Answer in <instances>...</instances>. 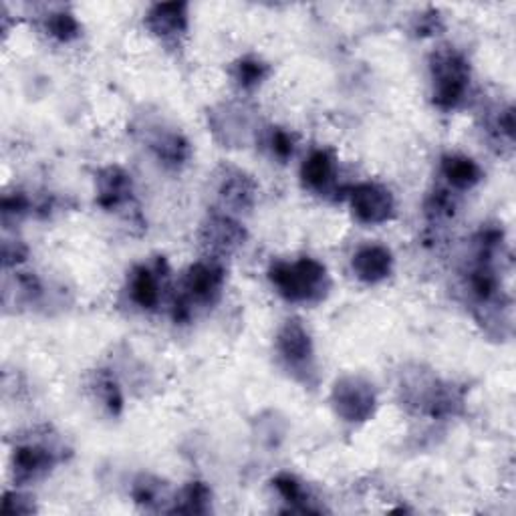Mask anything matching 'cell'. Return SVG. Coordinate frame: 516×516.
<instances>
[{
	"mask_svg": "<svg viewBox=\"0 0 516 516\" xmlns=\"http://www.w3.org/2000/svg\"><path fill=\"white\" fill-rule=\"evenodd\" d=\"M270 280L277 291L293 303L321 301L329 288L327 270L313 258H301L293 265L278 262L270 268Z\"/></svg>",
	"mask_w": 516,
	"mask_h": 516,
	"instance_id": "6da1fadb",
	"label": "cell"
},
{
	"mask_svg": "<svg viewBox=\"0 0 516 516\" xmlns=\"http://www.w3.org/2000/svg\"><path fill=\"white\" fill-rule=\"evenodd\" d=\"M433 73V102L442 110H452L456 107L466 93L470 69L468 63L454 51H440L433 55L432 63Z\"/></svg>",
	"mask_w": 516,
	"mask_h": 516,
	"instance_id": "7a4b0ae2",
	"label": "cell"
},
{
	"mask_svg": "<svg viewBox=\"0 0 516 516\" xmlns=\"http://www.w3.org/2000/svg\"><path fill=\"white\" fill-rule=\"evenodd\" d=\"M333 400L337 405V414L349 422H365L374 414V392L361 379H343L335 385Z\"/></svg>",
	"mask_w": 516,
	"mask_h": 516,
	"instance_id": "3957f363",
	"label": "cell"
},
{
	"mask_svg": "<svg viewBox=\"0 0 516 516\" xmlns=\"http://www.w3.org/2000/svg\"><path fill=\"white\" fill-rule=\"evenodd\" d=\"M353 214L365 224H382L392 219L394 198L389 190L377 184H361L351 192Z\"/></svg>",
	"mask_w": 516,
	"mask_h": 516,
	"instance_id": "277c9868",
	"label": "cell"
},
{
	"mask_svg": "<svg viewBox=\"0 0 516 516\" xmlns=\"http://www.w3.org/2000/svg\"><path fill=\"white\" fill-rule=\"evenodd\" d=\"M224 283V270L214 265V262H198L192 268H190L188 278H186V298L188 305L190 301H200V303H210L212 298L220 293Z\"/></svg>",
	"mask_w": 516,
	"mask_h": 516,
	"instance_id": "5b68a950",
	"label": "cell"
},
{
	"mask_svg": "<svg viewBox=\"0 0 516 516\" xmlns=\"http://www.w3.org/2000/svg\"><path fill=\"white\" fill-rule=\"evenodd\" d=\"M392 252L384 247H377V244L364 247L353 257V270L365 283H379V280H384L392 273Z\"/></svg>",
	"mask_w": 516,
	"mask_h": 516,
	"instance_id": "8992f818",
	"label": "cell"
},
{
	"mask_svg": "<svg viewBox=\"0 0 516 516\" xmlns=\"http://www.w3.org/2000/svg\"><path fill=\"white\" fill-rule=\"evenodd\" d=\"M278 351L291 365H301L313 357L309 333L298 321H288L278 333Z\"/></svg>",
	"mask_w": 516,
	"mask_h": 516,
	"instance_id": "52a82bcc",
	"label": "cell"
},
{
	"mask_svg": "<svg viewBox=\"0 0 516 516\" xmlns=\"http://www.w3.org/2000/svg\"><path fill=\"white\" fill-rule=\"evenodd\" d=\"M131 196V180L120 168L105 170L99 178L97 202L103 208H117Z\"/></svg>",
	"mask_w": 516,
	"mask_h": 516,
	"instance_id": "ba28073f",
	"label": "cell"
},
{
	"mask_svg": "<svg viewBox=\"0 0 516 516\" xmlns=\"http://www.w3.org/2000/svg\"><path fill=\"white\" fill-rule=\"evenodd\" d=\"M15 474L16 480H31L44 474L53 466V452L43 446H23L15 450Z\"/></svg>",
	"mask_w": 516,
	"mask_h": 516,
	"instance_id": "9c48e42d",
	"label": "cell"
},
{
	"mask_svg": "<svg viewBox=\"0 0 516 516\" xmlns=\"http://www.w3.org/2000/svg\"><path fill=\"white\" fill-rule=\"evenodd\" d=\"M335 174V160L329 151L316 150L305 160L301 176L303 182L311 190H323L331 184Z\"/></svg>",
	"mask_w": 516,
	"mask_h": 516,
	"instance_id": "30bf717a",
	"label": "cell"
},
{
	"mask_svg": "<svg viewBox=\"0 0 516 516\" xmlns=\"http://www.w3.org/2000/svg\"><path fill=\"white\" fill-rule=\"evenodd\" d=\"M148 24L156 34H180L186 29V5H160L153 8Z\"/></svg>",
	"mask_w": 516,
	"mask_h": 516,
	"instance_id": "8fae6325",
	"label": "cell"
},
{
	"mask_svg": "<svg viewBox=\"0 0 516 516\" xmlns=\"http://www.w3.org/2000/svg\"><path fill=\"white\" fill-rule=\"evenodd\" d=\"M442 170H443V176L448 178V182L458 190L472 188L474 184L480 182V178H482V171H480L476 161H472L470 158H462V156L443 158Z\"/></svg>",
	"mask_w": 516,
	"mask_h": 516,
	"instance_id": "7c38bea8",
	"label": "cell"
},
{
	"mask_svg": "<svg viewBox=\"0 0 516 516\" xmlns=\"http://www.w3.org/2000/svg\"><path fill=\"white\" fill-rule=\"evenodd\" d=\"M131 297L141 309H153L160 303V285L146 267L135 268L131 277Z\"/></svg>",
	"mask_w": 516,
	"mask_h": 516,
	"instance_id": "4fadbf2b",
	"label": "cell"
},
{
	"mask_svg": "<svg viewBox=\"0 0 516 516\" xmlns=\"http://www.w3.org/2000/svg\"><path fill=\"white\" fill-rule=\"evenodd\" d=\"M210 488L202 482H192L190 484L184 496L182 504L176 506V512H188V514H202L210 509Z\"/></svg>",
	"mask_w": 516,
	"mask_h": 516,
	"instance_id": "5bb4252c",
	"label": "cell"
},
{
	"mask_svg": "<svg viewBox=\"0 0 516 516\" xmlns=\"http://www.w3.org/2000/svg\"><path fill=\"white\" fill-rule=\"evenodd\" d=\"M208 230H210V242L222 248L237 247V244H240L244 239V232L239 229V224H234L226 219L212 220Z\"/></svg>",
	"mask_w": 516,
	"mask_h": 516,
	"instance_id": "9a60e30c",
	"label": "cell"
},
{
	"mask_svg": "<svg viewBox=\"0 0 516 516\" xmlns=\"http://www.w3.org/2000/svg\"><path fill=\"white\" fill-rule=\"evenodd\" d=\"M222 196L234 206H247L252 200V182L244 174L230 176L224 182Z\"/></svg>",
	"mask_w": 516,
	"mask_h": 516,
	"instance_id": "2e32d148",
	"label": "cell"
},
{
	"mask_svg": "<svg viewBox=\"0 0 516 516\" xmlns=\"http://www.w3.org/2000/svg\"><path fill=\"white\" fill-rule=\"evenodd\" d=\"M275 488L280 492V496L285 498L287 502L293 504H303V511L309 512L311 509L305 504V491L303 486L298 484V480L291 474H280L275 478Z\"/></svg>",
	"mask_w": 516,
	"mask_h": 516,
	"instance_id": "e0dca14e",
	"label": "cell"
},
{
	"mask_svg": "<svg viewBox=\"0 0 516 516\" xmlns=\"http://www.w3.org/2000/svg\"><path fill=\"white\" fill-rule=\"evenodd\" d=\"M267 75V65H262L260 61L255 59H244L239 63V69H237V77L240 81V85L244 87H252V85H258L262 79Z\"/></svg>",
	"mask_w": 516,
	"mask_h": 516,
	"instance_id": "ac0fdd59",
	"label": "cell"
},
{
	"mask_svg": "<svg viewBox=\"0 0 516 516\" xmlns=\"http://www.w3.org/2000/svg\"><path fill=\"white\" fill-rule=\"evenodd\" d=\"M49 31H51V34H55V37L61 41H71V39L77 37L79 24L71 15H55L49 23Z\"/></svg>",
	"mask_w": 516,
	"mask_h": 516,
	"instance_id": "d6986e66",
	"label": "cell"
},
{
	"mask_svg": "<svg viewBox=\"0 0 516 516\" xmlns=\"http://www.w3.org/2000/svg\"><path fill=\"white\" fill-rule=\"evenodd\" d=\"M273 151L278 158H288L293 153V138L283 130H277L273 133Z\"/></svg>",
	"mask_w": 516,
	"mask_h": 516,
	"instance_id": "ffe728a7",
	"label": "cell"
}]
</instances>
